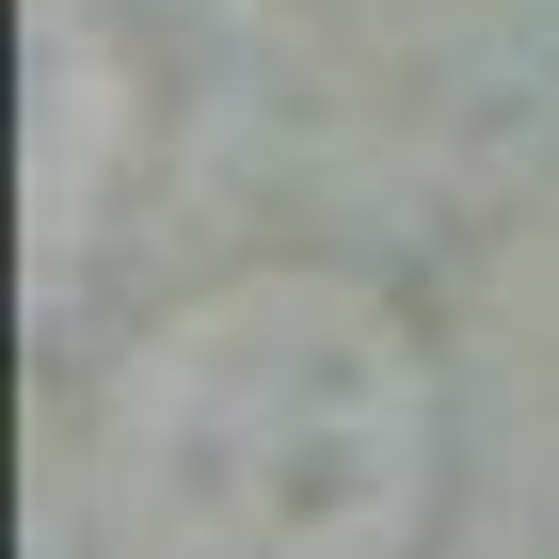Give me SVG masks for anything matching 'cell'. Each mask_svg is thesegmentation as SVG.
<instances>
[{
  "label": "cell",
  "instance_id": "1",
  "mask_svg": "<svg viewBox=\"0 0 559 559\" xmlns=\"http://www.w3.org/2000/svg\"><path fill=\"white\" fill-rule=\"evenodd\" d=\"M448 384L352 272H224L96 384V559H416Z\"/></svg>",
  "mask_w": 559,
  "mask_h": 559
}]
</instances>
